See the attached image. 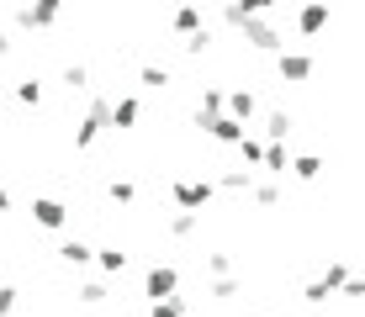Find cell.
I'll list each match as a JSON object with an SVG mask.
<instances>
[{"label": "cell", "instance_id": "7a4b0ae2", "mask_svg": "<svg viewBox=\"0 0 365 317\" xmlns=\"http://www.w3.org/2000/svg\"><path fill=\"white\" fill-rule=\"evenodd\" d=\"M212 190H217L212 180H175L170 196H175V207H180V212H201L212 201Z\"/></svg>", "mask_w": 365, "mask_h": 317}, {"label": "cell", "instance_id": "7c38bea8", "mask_svg": "<svg viewBox=\"0 0 365 317\" xmlns=\"http://www.w3.org/2000/svg\"><path fill=\"white\" fill-rule=\"evenodd\" d=\"M259 170H270L275 180H286V170H292V154H286V143H265V159H259Z\"/></svg>", "mask_w": 365, "mask_h": 317}, {"label": "cell", "instance_id": "30bf717a", "mask_svg": "<svg viewBox=\"0 0 365 317\" xmlns=\"http://www.w3.org/2000/svg\"><path fill=\"white\" fill-rule=\"evenodd\" d=\"M222 106H228V117H238L249 127V117L259 111V100H255V90H228V95H222Z\"/></svg>", "mask_w": 365, "mask_h": 317}, {"label": "cell", "instance_id": "8d00e7d4", "mask_svg": "<svg viewBox=\"0 0 365 317\" xmlns=\"http://www.w3.org/2000/svg\"><path fill=\"white\" fill-rule=\"evenodd\" d=\"M180 6H201V0H180Z\"/></svg>", "mask_w": 365, "mask_h": 317}, {"label": "cell", "instance_id": "4316f807", "mask_svg": "<svg viewBox=\"0 0 365 317\" xmlns=\"http://www.w3.org/2000/svg\"><path fill=\"white\" fill-rule=\"evenodd\" d=\"M80 301H85V307H106V286H101V281L80 286Z\"/></svg>", "mask_w": 365, "mask_h": 317}, {"label": "cell", "instance_id": "5b68a950", "mask_svg": "<svg viewBox=\"0 0 365 317\" xmlns=\"http://www.w3.org/2000/svg\"><path fill=\"white\" fill-rule=\"evenodd\" d=\"M32 222L48 227V233H58V227H69V207H64V201H53V196H37L32 201Z\"/></svg>", "mask_w": 365, "mask_h": 317}, {"label": "cell", "instance_id": "d4e9b609", "mask_svg": "<svg viewBox=\"0 0 365 317\" xmlns=\"http://www.w3.org/2000/svg\"><path fill=\"white\" fill-rule=\"evenodd\" d=\"M318 281H323V286H329V291H339V286H344V281H349V270H344V264H339V259H334V264H323V275H318Z\"/></svg>", "mask_w": 365, "mask_h": 317}, {"label": "cell", "instance_id": "ffe728a7", "mask_svg": "<svg viewBox=\"0 0 365 317\" xmlns=\"http://www.w3.org/2000/svg\"><path fill=\"white\" fill-rule=\"evenodd\" d=\"M96 264L106 275H122V270H128V254H122V249H96Z\"/></svg>", "mask_w": 365, "mask_h": 317}, {"label": "cell", "instance_id": "e0dca14e", "mask_svg": "<svg viewBox=\"0 0 365 317\" xmlns=\"http://www.w3.org/2000/svg\"><path fill=\"white\" fill-rule=\"evenodd\" d=\"M292 175H297V180H318V175H323V159H318V154H297V159H292Z\"/></svg>", "mask_w": 365, "mask_h": 317}, {"label": "cell", "instance_id": "603a6c76", "mask_svg": "<svg viewBox=\"0 0 365 317\" xmlns=\"http://www.w3.org/2000/svg\"><path fill=\"white\" fill-rule=\"evenodd\" d=\"M64 85L69 90H91V69L85 63H64Z\"/></svg>", "mask_w": 365, "mask_h": 317}, {"label": "cell", "instance_id": "7402d4cb", "mask_svg": "<svg viewBox=\"0 0 365 317\" xmlns=\"http://www.w3.org/2000/svg\"><path fill=\"white\" fill-rule=\"evenodd\" d=\"M201 222V212H180V217H170V238H191Z\"/></svg>", "mask_w": 365, "mask_h": 317}, {"label": "cell", "instance_id": "e575fe53", "mask_svg": "<svg viewBox=\"0 0 365 317\" xmlns=\"http://www.w3.org/2000/svg\"><path fill=\"white\" fill-rule=\"evenodd\" d=\"M6 53H11V32L0 27V58H6Z\"/></svg>", "mask_w": 365, "mask_h": 317}, {"label": "cell", "instance_id": "277c9868", "mask_svg": "<svg viewBox=\"0 0 365 317\" xmlns=\"http://www.w3.org/2000/svg\"><path fill=\"white\" fill-rule=\"evenodd\" d=\"M312 69H318V63H312V53H275V74H281L286 85H307L312 80Z\"/></svg>", "mask_w": 365, "mask_h": 317}, {"label": "cell", "instance_id": "83f0119b", "mask_svg": "<svg viewBox=\"0 0 365 317\" xmlns=\"http://www.w3.org/2000/svg\"><path fill=\"white\" fill-rule=\"evenodd\" d=\"M329 296H334V291L323 286V281H312L307 291H302V301H307V307H323V301H329Z\"/></svg>", "mask_w": 365, "mask_h": 317}, {"label": "cell", "instance_id": "9c48e42d", "mask_svg": "<svg viewBox=\"0 0 365 317\" xmlns=\"http://www.w3.org/2000/svg\"><path fill=\"white\" fill-rule=\"evenodd\" d=\"M58 259H64L69 270H85V264L96 259V249L85 244V238H64V244H58Z\"/></svg>", "mask_w": 365, "mask_h": 317}, {"label": "cell", "instance_id": "9a60e30c", "mask_svg": "<svg viewBox=\"0 0 365 317\" xmlns=\"http://www.w3.org/2000/svg\"><path fill=\"white\" fill-rule=\"evenodd\" d=\"M222 111H228V106H222V90H201V106H196V127H207L212 117H222Z\"/></svg>", "mask_w": 365, "mask_h": 317}, {"label": "cell", "instance_id": "52a82bcc", "mask_svg": "<svg viewBox=\"0 0 365 317\" xmlns=\"http://www.w3.org/2000/svg\"><path fill=\"white\" fill-rule=\"evenodd\" d=\"M323 27H329V0H307V6L297 11V32L302 37H318Z\"/></svg>", "mask_w": 365, "mask_h": 317}, {"label": "cell", "instance_id": "1f68e13d", "mask_svg": "<svg viewBox=\"0 0 365 317\" xmlns=\"http://www.w3.org/2000/svg\"><path fill=\"white\" fill-rule=\"evenodd\" d=\"M212 296H217V301L238 296V281H233V275H217V286H212Z\"/></svg>", "mask_w": 365, "mask_h": 317}, {"label": "cell", "instance_id": "484cf974", "mask_svg": "<svg viewBox=\"0 0 365 317\" xmlns=\"http://www.w3.org/2000/svg\"><path fill=\"white\" fill-rule=\"evenodd\" d=\"M180 48H185V53H191V58H201V53H207V48H212V32L201 27V32H191V37H185Z\"/></svg>", "mask_w": 365, "mask_h": 317}, {"label": "cell", "instance_id": "8992f818", "mask_svg": "<svg viewBox=\"0 0 365 317\" xmlns=\"http://www.w3.org/2000/svg\"><path fill=\"white\" fill-rule=\"evenodd\" d=\"M175 291H180V275H175L170 264H154V270L143 275V296L148 301H165V296H175Z\"/></svg>", "mask_w": 365, "mask_h": 317}, {"label": "cell", "instance_id": "4fadbf2b", "mask_svg": "<svg viewBox=\"0 0 365 317\" xmlns=\"http://www.w3.org/2000/svg\"><path fill=\"white\" fill-rule=\"evenodd\" d=\"M180 37H191V32H201L207 21H201V6H175V21H170Z\"/></svg>", "mask_w": 365, "mask_h": 317}, {"label": "cell", "instance_id": "44dd1931", "mask_svg": "<svg viewBox=\"0 0 365 317\" xmlns=\"http://www.w3.org/2000/svg\"><path fill=\"white\" fill-rule=\"evenodd\" d=\"M148 317H185V296H165V301H148Z\"/></svg>", "mask_w": 365, "mask_h": 317}, {"label": "cell", "instance_id": "cb8c5ba5", "mask_svg": "<svg viewBox=\"0 0 365 317\" xmlns=\"http://www.w3.org/2000/svg\"><path fill=\"white\" fill-rule=\"evenodd\" d=\"M16 100H21V106H43V85H37V80H21V85H16Z\"/></svg>", "mask_w": 365, "mask_h": 317}, {"label": "cell", "instance_id": "6da1fadb", "mask_svg": "<svg viewBox=\"0 0 365 317\" xmlns=\"http://www.w3.org/2000/svg\"><path fill=\"white\" fill-rule=\"evenodd\" d=\"M238 32H244V43L255 48V53H281V32H275V21L244 16V21H238Z\"/></svg>", "mask_w": 365, "mask_h": 317}, {"label": "cell", "instance_id": "836d02e7", "mask_svg": "<svg viewBox=\"0 0 365 317\" xmlns=\"http://www.w3.org/2000/svg\"><path fill=\"white\" fill-rule=\"evenodd\" d=\"M339 291H344V296H349V301H365V275H349V281H344V286H339Z\"/></svg>", "mask_w": 365, "mask_h": 317}, {"label": "cell", "instance_id": "f546056e", "mask_svg": "<svg viewBox=\"0 0 365 317\" xmlns=\"http://www.w3.org/2000/svg\"><path fill=\"white\" fill-rule=\"evenodd\" d=\"M255 201H259V207H275V201H281V185H275V180L255 185Z\"/></svg>", "mask_w": 365, "mask_h": 317}, {"label": "cell", "instance_id": "ba28073f", "mask_svg": "<svg viewBox=\"0 0 365 317\" xmlns=\"http://www.w3.org/2000/svg\"><path fill=\"white\" fill-rule=\"evenodd\" d=\"M201 132H207V137H217V143H238V137H244L249 127L238 122V117H228V111H222V117H212L207 127H201Z\"/></svg>", "mask_w": 365, "mask_h": 317}, {"label": "cell", "instance_id": "d590c367", "mask_svg": "<svg viewBox=\"0 0 365 317\" xmlns=\"http://www.w3.org/2000/svg\"><path fill=\"white\" fill-rule=\"evenodd\" d=\"M0 212H11V190H0Z\"/></svg>", "mask_w": 365, "mask_h": 317}, {"label": "cell", "instance_id": "ac0fdd59", "mask_svg": "<svg viewBox=\"0 0 365 317\" xmlns=\"http://www.w3.org/2000/svg\"><path fill=\"white\" fill-rule=\"evenodd\" d=\"M217 185H222V190H233V196H238V190H255V170H249V164H244V170H228Z\"/></svg>", "mask_w": 365, "mask_h": 317}, {"label": "cell", "instance_id": "5bb4252c", "mask_svg": "<svg viewBox=\"0 0 365 317\" xmlns=\"http://www.w3.org/2000/svg\"><path fill=\"white\" fill-rule=\"evenodd\" d=\"M292 117H286V111H265V143H286V137H292Z\"/></svg>", "mask_w": 365, "mask_h": 317}, {"label": "cell", "instance_id": "2e32d148", "mask_svg": "<svg viewBox=\"0 0 365 317\" xmlns=\"http://www.w3.org/2000/svg\"><path fill=\"white\" fill-rule=\"evenodd\" d=\"M138 85H143V90H165L170 69H165V63H143V69H138Z\"/></svg>", "mask_w": 365, "mask_h": 317}, {"label": "cell", "instance_id": "8fae6325", "mask_svg": "<svg viewBox=\"0 0 365 317\" xmlns=\"http://www.w3.org/2000/svg\"><path fill=\"white\" fill-rule=\"evenodd\" d=\"M138 117H143L138 95H122V100H111V127H138Z\"/></svg>", "mask_w": 365, "mask_h": 317}, {"label": "cell", "instance_id": "d6a6232c", "mask_svg": "<svg viewBox=\"0 0 365 317\" xmlns=\"http://www.w3.org/2000/svg\"><path fill=\"white\" fill-rule=\"evenodd\" d=\"M238 11H244V16H265V11L275 6V0H233Z\"/></svg>", "mask_w": 365, "mask_h": 317}, {"label": "cell", "instance_id": "3957f363", "mask_svg": "<svg viewBox=\"0 0 365 317\" xmlns=\"http://www.w3.org/2000/svg\"><path fill=\"white\" fill-rule=\"evenodd\" d=\"M58 11H64V0H32V6L16 11V21H21L27 32H48V27L58 21Z\"/></svg>", "mask_w": 365, "mask_h": 317}, {"label": "cell", "instance_id": "d6986e66", "mask_svg": "<svg viewBox=\"0 0 365 317\" xmlns=\"http://www.w3.org/2000/svg\"><path fill=\"white\" fill-rule=\"evenodd\" d=\"M233 148L244 154V164H249V170H259V159H265V143H259V137H249V132H244V137H238Z\"/></svg>", "mask_w": 365, "mask_h": 317}, {"label": "cell", "instance_id": "f1b7e54d", "mask_svg": "<svg viewBox=\"0 0 365 317\" xmlns=\"http://www.w3.org/2000/svg\"><path fill=\"white\" fill-rule=\"evenodd\" d=\"M111 201H122V207L138 201V185H133V180H111Z\"/></svg>", "mask_w": 365, "mask_h": 317}, {"label": "cell", "instance_id": "4dcf8cb0", "mask_svg": "<svg viewBox=\"0 0 365 317\" xmlns=\"http://www.w3.org/2000/svg\"><path fill=\"white\" fill-rule=\"evenodd\" d=\"M16 301H21V291H16V286H0V317L16 312Z\"/></svg>", "mask_w": 365, "mask_h": 317}]
</instances>
